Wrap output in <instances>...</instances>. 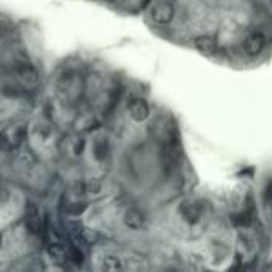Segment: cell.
Masks as SVG:
<instances>
[{
    "label": "cell",
    "instance_id": "1",
    "mask_svg": "<svg viewBox=\"0 0 272 272\" xmlns=\"http://www.w3.org/2000/svg\"><path fill=\"white\" fill-rule=\"evenodd\" d=\"M182 163V148L178 137L163 142V164L167 170L175 169Z\"/></svg>",
    "mask_w": 272,
    "mask_h": 272
},
{
    "label": "cell",
    "instance_id": "2",
    "mask_svg": "<svg viewBox=\"0 0 272 272\" xmlns=\"http://www.w3.org/2000/svg\"><path fill=\"white\" fill-rule=\"evenodd\" d=\"M26 226L32 234H40L43 229V217L35 204H27L26 209Z\"/></svg>",
    "mask_w": 272,
    "mask_h": 272
},
{
    "label": "cell",
    "instance_id": "3",
    "mask_svg": "<svg viewBox=\"0 0 272 272\" xmlns=\"http://www.w3.org/2000/svg\"><path fill=\"white\" fill-rule=\"evenodd\" d=\"M180 213L190 224H194L202 217V207L196 200H183L180 204Z\"/></svg>",
    "mask_w": 272,
    "mask_h": 272
},
{
    "label": "cell",
    "instance_id": "4",
    "mask_svg": "<svg viewBox=\"0 0 272 272\" xmlns=\"http://www.w3.org/2000/svg\"><path fill=\"white\" fill-rule=\"evenodd\" d=\"M151 18L157 24H169L174 18V5L169 2H160L151 8Z\"/></svg>",
    "mask_w": 272,
    "mask_h": 272
},
{
    "label": "cell",
    "instance_id": "5",
    "mask_svg": "<svg viewBox=\"0 0 272 272\" xmlns=\"http://www.w3.org/2000/svg\"><path fill=\"white\" fill-rule=\"evenodd\" d=\"M266 47V38L261 32H253L243 40V51L248 56H258Z\"/></svg>",
    "mask_w": 272,
    "mask_h": 272
},
{
    "label": "cell",
    "instance_id": "6",
    "mask_svg": "<svg viewBox=\"0 0 272 272\" xmlns=\"http://www.w3.org/2000/svg\"><path fill=\"white\" fill-rule=\"evenodd\" d=\"M129 113L135 121H145L148 118L150 107L143 99H134L131 104H129Z\"/></svg>",
    "mask_w": 272,
    "mask_h": 272
},
{
    "label": "cell",
    "instance_id": "7",
    "mask_svg": "<svg viewBox=\"0 0 272 272\" xmlns=\"http://www.w3.org/2000/svg\"><path fill=\"white\" fill-rule=\"evenodd\" d=\"M16 74L21 80V83L27 84V86H35L37 81H38V75H37V72L32 65H29V64H22L18 67L16 70Z\"/></svg>",
    "mask_w": 272,
    "mask_h": 272
},
{
    "label": "cell",
    "instance_id": "8",
    "mask_svg": "<svg viewBox=\"0 0 272 272\" xmlns=\"http://www.w3.org/2000/svg\"><path fill=\"white\" fill-rule=\"evenodd\" d=\"M124 224L131 229H140L145 224V217L143 213L137 209H129L124 215Z\"/></svg>",
    "mask_w": 272,
    "mask_h": 272
},
{
    "label": "cell",
    "instance_id": "9",
    "mask_svg": "<svg viewBox=\"0 0 272 272\" xmlns=\"http://www.w3.org/2000/svg\"><path fill=\"white\" fill-rule=\"evenodd\" d=\"M48 255L53 261L59 263V264L67 261V250L64 245H61V243H51V245L48 247Z\"/></svg>",
    "mask_w": 272,
    "mask_h": 272
},
{
    "label": "cell",
    "instance_id": "10",
    "mask_svg": "<svg viewBox=\"0 0 272 272\" xmlns=\"http://www.w3.org/2000/svg\"><path fill=\"white\" fill-rule=\"evenodd\" d=\"M194 45H196V48L197 50H200L202 53H213L215 51V41H213V38H210V37H197L196 40H194Z\"/></svg>",
    "mask_w": 272,
    "mask_h": 272
},
{
    "label": "cell",
    "instance_id": "11",
    "mask_svg": "<svg viewBox=\"0 0 272 272\" xmlns=\"http://www.w3.org/2000/svg\"><path fill=\"white\" fill-rule=\"evenodd\" d=\"M123 267L121 261H120V258L117 256H105L104 260H102V264H100V269L102 270H120Z\"/></svg>",
    "mask_w": 272,
    "mask_h": 272
},
{
    "label": "cell",
    "instance_id": "12",
    "mask_svg": "<svg viewBox=\"0 0 272 272\" xmlns=\"http://www.w3.org/2000/svg\"><path fill=\"white\" fill-rule=\"evenodd\" d=\"M78 191L81 193V194H96V193H99L100 191V183L97 182V180H88V182H83V183H80V186H78Z\"/></svg>",
    "mask_w": 272,
    "mask_h": 272
},
{
    "label": "cell",
    "instance_id": "13",
    "mask_svg": "<svg viewBox=\"0 0 272 272\" xmlns=\"http://www.w3.org/2000/svg\"><path fill=\"white\" fill-rule=\"evenodd\" d=\"M252 221H253V215H252V212H248V210H243V212H240V213L233 215V223H234V224H239V226H250Z\"/></svg>",
    "mask_w": 272,
    "mask_h": 272
},
{
    "label": "cell",
    "instance_id": "14",
    "mask_svg": "<svg viewBox=\"0 0 272 272\" xmlns=\"http://www.w3.org/2000/svg\"><path fill=\"white\" fill-rule=\"evenodd\" d=\"M67 258H69V260L74 263V264H77V266H81V264L84 263V253H83L81 248H78L77 245L70 247V250L67 252Z\"/></svg>",
    "mask_w": 272,
    "mask_h": 272
},
{
    "label": "cell",
    "instance_id": "15",
    "mask_svg": "<svg viewBox=\"0 0 272 272\" xmlns=\"http://www.w3.org/2000/svg\"><path fill=\"white\" fill-rule=\"evenodd\" d=\"M94 154H96V157L99 161H104L105 157L108 156V143L105 140L97 142L94 145Z\"/></svg>",
    "mask_w": 272,
    "mask_h": 272
},
{
    "label": "cell",
    "instance_id": "16",
    "mask_svg": "<svg viewBox=\"0 0 272 272\" xmlns=\"http://www.w3.org/2000/svg\"><path fill=\"white\" fill-rule=\"evenodd\" d=\"M78 239L86 242V243H93L97 240V233L93 231V229H88V228H83L80 229V234H78Z\"/></svg>",
    "mask_w": 272,
    "mask_h": 272
},
{
    "label": "cell",
    "instance_id": "17",
    "mask_svg": "<svg viewBox=\"0 0 272 272\" xmlns=\"http://www.w3.org/2000/svg\"><path fill=\"white\" fill-rule=\"evenodd\" d=\"M84 207H86V204L83 202H74V204H70L69 207H67V212L69 213H74V215H78V213H83L84 212Z\"/></svg>",
    "mask_w": 272,
    "mask_h": 272
},
{
    "label": "cell",
    "instance_id": "18",
    "mask_svg": "<svg viewBox=\"0 0 272 272\" xmlns=\"http://www.w3.org/2000/svg\"><path fill=\"white\" fill-rule=\"evenodd\" d=\"M7 199H8V193H7V190L0 186V204H4Z\"/></svg>",
    "mask_w": 272,
    "mask_h": 272
},
{
    "label": "cell",
    "instance_id": "19",
    "mask_svg": "<svg viewBox=\"0 0 272 272\" xmlns=\"http://www.w3.org/2000/svg\"><path fill=\"white\" fill-rule=\"evenodd\" d=\"M0 245H2V237H0Z\"/></svg>",
    "mask_w": 272,
    "mask_h": 272
}]
</instances>
